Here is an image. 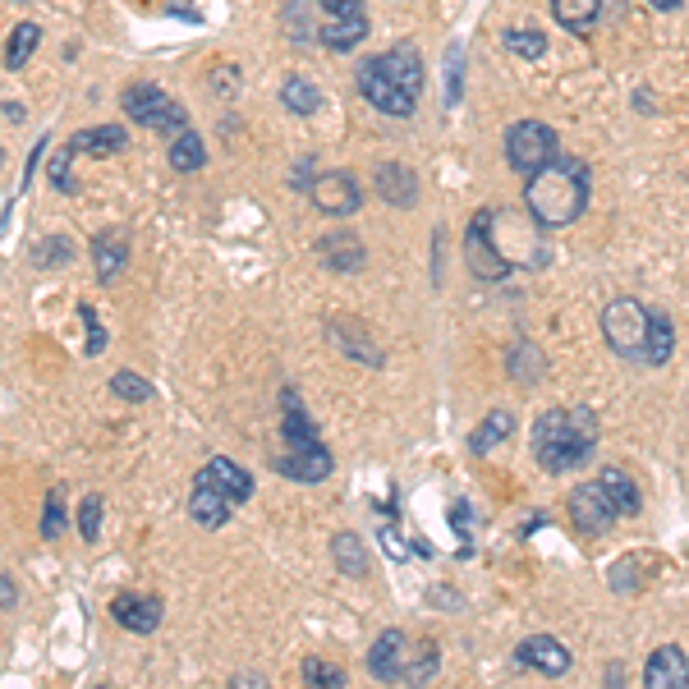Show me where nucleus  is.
<instances>
[{"label": "nucleus", "instance_id": "f257e3e1", "mask_svg": "<svg viewBox=\"0 0 689 689\" xmlns=\"http://www.w3.org/2000/svg\"><path fill=\"white\" fill-rule=\"evenodd\" d=\"M524 207L543 230L574 225L589 207V166L574 157H556L547 171L528 175L524 184Z\"/></svg>", "mask_w": 689, "mask_h": 689}, {"label": "nucleus", "instance_id": "f03ea898", "mask_svg": "<svg viewBox=\"0 0 689 689\" xmlns=\"http://www.w3.org/2000/svg\"><path fill=\"white\" fill-rule=\"evenodd\" d=\"M598 446V414L574 405V409H547L533 424V455L547 474H565L574 465H584Z\"/></svg>", "mask_w": 689, "mask_h": 689}, {"label": "nucleus", "instance_id": "7ed1b4c3", "mask_svg": "<svg viewBox=\"0 0 689 689\" xmlns=\"http://www.w3.org/2000/svg\"><path fill=\"white\" fill-rule=\"evenodd\" d=\"M368 671L387 685H424L437 676V643H414L405 630H387L368 648Z\"/></svg>", "mask_w": 689, "mask_h": 689}, {"label": "nucleus", "instance_id": "20e7f679", "mask_svg": "<svg viewBox=\"0 0 689 689\" xmlns=\"http://www.w3.org/2000/svg\"><path fill=\"white\" fill-rule=\"evenodd\" d=\"M648 322H653V313H648L639 299H630V294L611 299L602 309L606 350L621 355V359H648Z\"/></svg>", "mask_w": 689, "mask_h": 689}, {"label": "nucleus", "instance_id": "39448f33", "mask_svg": "<svg viewBox=\"0 0 689 689\" xmlns=\"http://www.w3.org/2000/svg\"><path fill=\"white\" fill-rule=\"evenodd\" d=\"M556 157H561V152H556V129L552 125H543V120H520V125L506 129V162L524 179L547 171Z\"/></svg>", "mask_w": 689, "mask_h": 689}, {"label": "nucleus", "instance_id": "423d86ee", "mask_svg": "<svg viewBox=\"0 0 689 689\" xmlns=\"http://www.w3.org/2000/svg\"><path fill=\"white\" fill-rule=\"evenodd\" d=\"M125 115L143 129H157V134H184L188 129V115L175 97H166L157 84H134L125 97H120Z\"/></svg>", "mask_w": 689, "mask_h": 689}, {"label": "nucleus", "instance_id": "0eeeda50", "mask_svg": "<svg viewBox=\"0 0 689 689\" xmlns=\"http://www.w3.org/2000/svg\"><path fill=\"white\" fill-rule=\"evenodd\" d=\"M465 266L474 272V281H487V285L506 281L515 272L511 258L496 249V240H492V207H478V216L465 230Z\"/></svg>", "mask_w": 689, "mask_h": 689}, {"label": "nucleus", "instance_id": "6e6552de", "mask_svg": "<svg viewBox=\"0 0 689 689\" xmlns=\"http://www.w3.org/2000/svg\"><path fill=\"white\" fill-rule=\"evenodd\" d=\"M355 84H359V93L368 97V106H377L381 115H414V106H418V97H409L387 69H381V56H363L359 60V69H355Z\"/></svg>", "mask_w": 689, "mask_h": 689}, {"label": "nucleus", "instance_id": "1a4fd4ad", "mask_svg": "<svg viewBox=\"0 0 689 689\" xmlns=\"http://www.w3.org/2000/svg\"><path fill=\"white\" fill-rule=\"evenodd\" d=\"M621 520V511H617V502H611V492L602 487V478L598 483H580L570 492V524L584 533V538H602V533Z\"/></svg>", "mask_w": 689, "mask_h": 689}, {"label": "nucleus", "instance_id": "9d476101", "mask_svg": "<svg viewBox=\"0 0 689 689\" xmlns=\"http://www.w3.org/2000/svg\"><path fill=\"white\" fill-rule=\"evenodd\" d=\"M309 198L327 216H355L359 203H363V188H359V179L350 171H327V175H318L309 184Z\"/></svg>", "mask_w": 689, "mask_h": 689}, {"label": "nucleus", "instance_id": "9b49d317", "mask_svg": "<svg viewBox=\"0 0 689 689\" xmlns=\"http://www.w3.org/2000/svg\"><path fill=\"white\" fill-rule=\"evenodd\" d=\"M276 474L294 483H322L331 474V450L322 441H294L285 455H276Z\"/></svg>", "mask_w": 689, "mask_h": 689}, {"label": "nucleus", "instance_id": "f8f14e48", "mask_svg": "<svg viewBox=\"0 0 689 689\" xmlns=\"http://www.w3.org/2000/svg\"><path fill=\"white\" fill-rule=\"evenodd\" d=\"M194 483H212V487H216V492H225L235 506H244L249 496H253V474H249V469H240L235 459H225V455L207 459V465L194 474Z\"/></svg>", "mask_w": 689, "mask_h": 689}, {"label": "nucleus", "instance_id": "ddd939ff", "mask_svg": "<svg viewBox=\"0 0 689 689\" xmlns=\"http://www.w3.org/2000/svg\"><path fill=\"white\" fill-rule=\"evenodd\" d=\"M115 625H125L129 634H152L162 625V598H143V593H120L110 602Z\"/></svg>", "mask_w": 689, "mask_h": 689}, {"label": "nucleus", "instance_id": "4468645a", "mask_svg": "<svg viewBox=\"0 0 689 689\" xmlns=\"http://www.w3.org/2000/svg\"><path fill=\"white\" fill-rule=\"evenodd\" d=\"M93 266H97V281L101 285L120 281V272L129 266V240H125V230H101V235L93 240Z\"/></svg>", "mask_w": 689, "mask_h": 689}, {"label": "nucleus", "instance_id": "2eb2a0df", "mask_svg": "<svg viewBox=\"0 0 689 689\" xmlns=\"http://www.w3.org/2000/svg\"><path fill=\"white\" fill-rule=\"evenodd\" d=\"M520 662L533 667V671H543V676H565L570 671V648L552 634H533L520 643Z\"/></svg>", "mask_w": 689, "mask_h": 689}, {"label": "nucleus", "instance_id": "dca6fc26", "mask_svg": "<svg viewBox=\"0 0 689 689\" xmlns=\"http://www.w3.org/2000/svg\"><path fill=\"white\" fill-rule=\"evenodd\" d=\"M643 685H653V689H685L689 685V658L680 653L676 643H662L653 658H648L643 667Z\"/></svg>", "mask_w": 689, "mask_h": 689}, {"label": "nucleus", "instance_id": "f3484780", "mask_svg": "<svg viewBox=\"0 0 689 689\" xmlns=\"http://www.w3.org/2000/svg\"><path fill=\"white\" fill-rule=\"evenodd\" d=\"M377 194L387 198V207H414L418 203V179H414L409 166L387 162V166L377 171Z\"/></svg>", "mask_w": 689, "mask_h": 689}, {"label": "nucleus", "instance_id": "a211bd4d", "mask_svg": "<svg viewBox=\"0 0 689 689\" xmlns=\"http://www.w3.org/2000/svg\"><path fill=\"white\" fill-rule=\"evenodd\" d=\"M230 511H235V502H230L225 492H216L212 483H194V496H188V515H194V524L221 528L230 520Z\"/></svg>", "mask_w": 689, "mask_h": 689}, {"label": "nucleus", "instance_id": "6ab92c4d", "mask_svg": "<svg viewBox=\"0 0 689 689\" xmlns=\"http://www.w3.org/2000/svg\"><path fill=\"white\" fill-rule=\"evenodd\" d=\"M74 152H84V157H110V152H125L129 147V134L120 125H97V129H79L69 138Z\"/></svg>", "mask_w": 689, "mask_h": 689}, {"label": "nucleus", "instance_id": "aec40b11", "mask_svg": "<svg viewBox=\"0 0 689 689\" xmlns=\"http://www.w3.org/2000/svg\"><path fill=\"white\" fill-rule=\"evenodd\" d=\"M368 32H372L368 14H363V19H331V23H322V28H318V42H322L327 51L344 56V51H355Z\"/></svg>", "mask_w": 689, "mask_h": 689}, {"label": "nucleus", "instance_id": "412c9836", "mask_svg": "<svg viewBox=\"0 0 689 689\" xmlns=\"http://www.w3.org/2000/svg\"><path fill=\"white\" fill-rule=\"evenodd\" d=\"M281 437L294 446V441H318V428H313V418L303 414V400L294 387L281 391Z\"/></svg>", "mask_w": 689, "mask_h": 689}, {"label": "nucleus", "instance_id": "4be33fe9", "mask_svg": "<svg viewBox=\"0 0 689 689\" xmlns=\"http://www.w3.org/2000/svg\"><path fill=\"white\" fill-rule=\"evenodd\" d=\"M166 162H171V171H179V175H194V171H203V162H207L203 134H194V129L175 134V138H171V147H166Z\"/></svg>", "mask_w": 689, "mask_h": 689}, {"label": "nucleus", "instance_id": "5701e85b", "mask_svg": "<svg viewBox=\"0 0 689 689\" xmlns=\"http://www.w3.org/2000/svg\"><path fill=\"white\" fill-rule=\"evenodd\" d=\"M598 14H602V0H552V19L565 32H580V37L593 32Z\"/></svg>", "mask_w": 689, "mask_h": 689}, {"label": "nucleus", "instance_id": "b1692460", "mask_svg": "<svg viewBox=\"0 0 689 689\" xmlns=\"http://www.w3.org/2000/svg\"><path fill=\"white\" fill-rule=\"evenodd\" d=\"M318 253H322V262L331 266V272H355V266H363V249H359L355 235H327L318 244Z\"/></svg>", "mask_w": 689, "mask_h": 689}, {"label": "nucleus", "instance_id": "393cba45", "mask_svg": "<svg viewBox=\"0 0 689 689\" xmlns=\"http://www.w3.org/2000/svg\"><path fill=\"white\" fill-rule=\"evenodd\" d=\"M331 556H336V565L344 574H355V580H363V574H368V552L359 543V533H336V538H331Z\"/></svg>", "mask_w": 689, "mask_h": 689}, {"label": "nucleus", "instance_id": "a878e982", "mask_svg": "<svg viewBox=\"0 0 689 689\" xmlns=\"http://www.w3.org/2000/svg\"><path fill=\"white\" fill-rule=\"evenodd\" d=\"M671 355H676V327L667 313H653V322H648V363L662 368Z\"/></svg>", "mask_w": 689, "mask_h": 689}, {"label": "nucleus", "instance_id": "bb28decb", "mask_svg": "<svg viewBox=\"0 0 689 689\" xmlns=\"http://www.w3.org/2000/svg\"><path fill=\"white\" fill-rule=\"evenodd\" d=\"M281 101H285V110H294V115H313V110L322 106V93H318V84L290 74V79L281 84Z\"/></svg>", "mask_w": 689, "mask_h": 689}, {"label": "nucleus", "instance_id": "cd10ccee", "mask_svg": "<svg viewBox=\"0 0 689 689\" xmlns=\"http://www.w3.org/2000/svg\"><path fill=\"white\" fill-rule=\"evenodd\" d=\"M602 487L611 492V502H617V511L621 515H639V487H634V478L625 474V469H602Z\"/></svg>", "mask_w": 689, "mask_h": 689}, {"label": "nucleus", "instance_id": "c85d7f7f", "mask_svg": "<svg viewBox=\"0 0 689 689\" xmlns=\"http://www.w3.org/2000/svg\"><path fill=\"white\" fill-rule=\"evenodd\" d=\"M37 42H42V28H37V23H19L10 32V47H6V69H23L32 60Z\"/></svg>", "mask_w": 689, "mask_h": 689}, {"label": "nucleus", "instance_id": "c756f323", "mask_svg": "<svg viewBox=\"0 0 689 689\" xmlns=\"http://www.w3.org/2000/svg\"><path fill=\"white\" fill-rule=\"evenodd\" d=\"M511 424H515L511 409H496V414H487V418H483V428H478V433H474V441H469V446H474V455H487L496 441H506V437H511Z\"/></svg>", "mask_w": 689, "mask_h": 689}, {"label": "nucleus", "instance_id": "7c9ffc66", "mask_svg": "<svg viewBox=\"0 0 689 689\" xmlns=\"http://www.w3.org/2000/svg\"><path fill=\"white\" fill-rule=\"evenodd\" d=\"M502 42H506V51L520 56V60H538V56L547 51V37H543L538 28H506Z\"/></svg>", "mask_w": 689, "mask_h": 689}, {"label": "nucleus", "instance_id": "2f4dec72", "mask_svg": "<svg viewBox=\"0 0 689 689\" xmlns=\"http://www.w3.org/2000/svg\"><path fill=\"white\" fill-rule=\"evenodd\" d=\"M511 372H515V381H538L543 377L538 350H533V344H515V350H511Z\"/></svg>", "mask_w": 689, "mask_h": 689}, {"label": "nucleus", "instance_id": "473e14b6", "mask_svg": "<svg viewBox=\"0 0 689 689\" xmlns=\"http://www.w3.org/2000/svg\"><path fill=\"white\" fill-rule=\"evenodd\" d=\"M459 84H465V51H459V42L446 47V106L459 101Z\"/></svg>", "mask_w": 689, "mask_h": 689}, {"label": "nucleus", "instance_id": "72a5a7b5", "mask_svg": "<svg viewBox=\"0 0 689 689\" xmlns=\"http://www.w3.org/2000/svg\"><path fill=\"white\" fill-rule=\"evenodd\" d=\"M110 391L120 396V400H147V396H152V381L138 377V372H115V377H110Z\"/></svg>", "mask_w": 689, "mask_h": 689}, {"label": "nucleus", "instance_id": "f704fd0d", "mask_svg": "<svg viewBox=\"0 0 689 689\" xmlns=\"http://www.w3.org/2000/svg\"><path fill=\"white\" fill-rule=\"evenodd\" d=\"M60 528H65V496L60 492H51L47 496V506H42V538H60Z\"/></svg>", "mask_w": 689, "mask_h": 689}, {"label": "nucleus", "instance_id": "c9c22d12", "mask_svg": "<svg viewBox=\"0 0 689 689\" xmlns=\"http://www.w3.org/2000/svg\"><path fill=\"white\" fill-rule=\"evenodd\" d=\"M303 680H313V685H331V689L350 685V680H344V671H340V667H331V662H318V658H309V662H303Z\"/></svg>", "mask_w": 689, "mask_h": 689}, {"label": "nucleus", "instance_id": "e433bc0d", "mask_svg": "<svg viewBox=\"0 0 689 689\" xmlns=\"http://www.w3.org/2000/svg\"><path fill=\"white\" fill-rule=\"evenodd\" d=\"M69 157H74V147H60L56 157H51V166H47V175H51V184L60 188V194H74V179H69Z\"/></svg>", "mask_w": 689, "mask_h": 689}, {"label": "nucleus", "instance_id": "4c0bfd02", "mask_svg": "<svg viewBox=\"0 0 689 689\" xmlns=\"http://www.w3.org/2000/svg\"><path fill=\"white\" fill-rule=\"evenodd\" d=\"M79 533L93 543L101 533V496H84V511H79Z\"/></svg>", "mask_w": 689, "mask_h": 689}, {"label": "nucleus", "instance_id": "58836bf2", "mask_svg": "<svg viewBox=\"0 0 689 689\" xmlns=\"http://www.w3.org/2000/svg\"><path fill=\"white\" fill-rule=\"evenodd\" d=\"M318 6H322L331 19H363V14H368L363 0H318Z\"/></svg>", "mask_w": 689, "mask_h": 689}, {"label": "nucleus", "instance_id": "ea45409f", "mask_svg": "<svg viewBox=\"0 0 689 689\" xmlns=\"http://www.w3.org/2000/svg\"><path fill=\"white\" fill-rule=\"evenodd\" d=\"M79 318L88 322V355H101V350H106V331H101L97 313H93V309H88V303H84V309H79Z\"/></svg>", "mask_w": 689, "mask_h": 689}, {"label": "nucleus", "instance_id": "a19ab883", "mask_svg": "<svg viewBox=\"0 0 689 689\" xmlns=\"http://www.w3.org/2000/svg\"><path fill=\"white\" fill-rule=\"evenodd\" d=\"M42 244H47V249H37V262H42V266H51V262H56V266H65V262H69L65 240H42Z\"/></svg>", "mask_w": 689, "mask_h": 689}, {"label": "nucleus", "instance_id": "79ce46f5", "mask_svg": "<svg viewBox=\"0 0 689 689\" xmlns=\"http://www.w3.org/2000/svg\"><path fill=\"white\" fill-rule=\"evenodd\" d=\"M221 93H230V88H235L240 84V69H216V79H212Z\"/></svg>", "mask_w": 689, "mask_h": 689}, {"label": "nucleus", "instance_id": "37998d69", "mask_svg": "<svg viewBox=\"0 0 689 689\" xmlns=\"http://www.w3.org/2000/svg\"><path fill=\"white\" fill-rule=\"evenodd\" d=\"M166 14H175V19H188V23H203L194 10H188V6H166Z\"/></svg>", "mask_w": 689, "mask_h": 689}, {"label": "nucleus", "instance_id": "c03bdc74", "mask_svg": "<svg viewBox=\"0 0 689 689\" xmlns=\"http://www.w3.org/2000/svg\"><path fill=\"white\" fill-rule=\"evenodd\" d=\"M653 10H662V14H671V10H680V0H648Z\"/></svg>", "mask_w": 689, "mask_h": 689}]
</instances>
